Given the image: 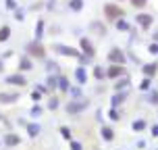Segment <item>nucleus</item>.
<instances>
[{"label":"nucleus","mask_w":158,"mask_h":150,"mask_svg":"<svg viewBox=\"0 0 158 150\" xmlns=\"http://www.w3.org/2000/svg\"><path fill=\"white\" fill-rule=\"evenodd\" d=\"M137 21H139V23H144V25H148V23H150V17L142 15V17H137Z\"/></svg>","instance_id":"6"},{"label":"nucleus","mask_w":158,"mask_h":150,"mask_svg":"<svg viewBox=\"0 0 158 150\" xmlns=\"http://www.w3.org/2000/svg\"><path fill=\"white\" fill-rule=\"evenodd\" d=\"M71 6H73L75 10H79V6H81V0H73V2H71Z\"/></svg>","instance_id":"7"},{"label":"nucleus","mask_w":158,"mask_h":150,"mask_svg":"<svg viewBox=\"0 0 158 150\" xmlns=\"http://www.w3.org/2000/svg\"><path fill=\"white\" fill-rule=\"evenodd\" d=\"M6 144L15 146V144H19V138H17V136H8V138H6Z\"/></svg>","instance_id":"4"},{"label":"nucleus","mask_w":158,"mask_h":150,"mask_svg":"<svg viewBox=\"0 0 158 150\" xmlns=\"http://www.w3.org/2000/svg\"><path fill=\"white\" fill-rule=\"evenodd\" d=\"M8 34H10V29H8V27H2V31H0V42H2V40H6V38H8Z\"/></svg>","instance_id":"5"},{"label":"nucleus","mask_w":158,"mask_h":150,"mask_svg":"<svg viewBox=\"0 0 158 150\" xmlns=\"http://www.w3.org/2000/svg\"><path fill=\"white\" fill-rule=\"evenodd\" d=\"M108 75H110V77H118V75H123V69H121V67H113V69L108 71Z\"/></svg>","instance_id":"3"},{"label":"nucleus","mask_w":158,"mask_h":150,"mask_svg":"<svg viewBox=\"0 0 158 150\" xmlns=\"http://www.w3.org/2000/svg\"><path fill=\"white\" fill-rule=\"evenodd\" d=\"M118 15H121V8L115 6V4H106V17L108 19H117Z\"/></svg>","instance_id":"1"},{"label":"nucleus","mask_w":158,"mask_h":150,"mask_svg":"<svg viewBox=\"0 0 158 150\" xmlns=\"http://www.w3.org/2000/svg\"><path fill=\"white\" fill-rule=\"evenodd\" d=\"M110 60L123 63V52H121V50H113V52H110Z\"/></svg>","instance_id":"2"},{"label":"nucleus","mask_w":158,"mask_h":150,"mask_svg":"<svg viewBox=\"0 0 158 150\" xmlns=\"http://www.w3.org/2000/svg\"><path fill=\"white\" fill-rule=\"evenodd\" d=\"M133 4H135V6H144V4H146V0H133Z\"/></svg>","instance_id":"8"}]
</instances>
